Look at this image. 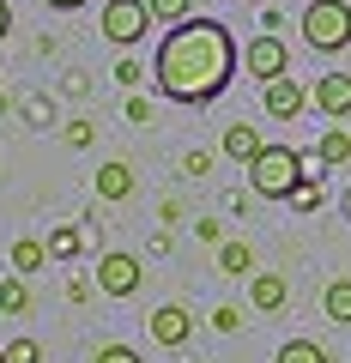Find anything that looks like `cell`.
<instances>
[{
  "label": "cell",
  "mask_w": 351,
  "mask_h": 363,
  "mask_svg": "<svg viewBox=\"0 0 351 363\" xmlns=\"http://www.w3.org/2000/svg\"><path fill=\"white\" fill-rule=\"evenodd\" d=\"M236 73V43L218 18H182L169 25V37L157 43V61H152V79L169 104H212Z\"/></svg>",
  "instance_id": "6da1fadb"
},
{
  "label": "cell",
  "mask_w": 351,
  "mask_h": 363,
  "mask_svg": "<svg viewBox=\"0 0 351 363\" xmlns=\"http://www.w3.org/2000/svg\"><path fill=\"white\" fill-rule=\"evenodd\" d=\"M309 182V157H297L291 145H260V157L248 164V188L260 200H291Z\"/></svg>",
  "instance_id": "7a4b0ae2"
},
{
  "label": "cell",
  "mask_w": 351,
  "mask_h": 363,
  "mask_svg": "<svg viewBox=\"0 0 351 363\" xmlns=\"http://www.w3.org/2000/svg\"><path fill=\"white\" fill-rule=\"evenodd\" d=\"M303 43L321 49V55L351 49V6L345 0H309V13H303Z\"/></svg>",
  "instance_id": "3957f363"
},
{
  "label": "cell",
  "mask_w": 351,
  "mask_h": 363,
  "mask_svg": "<svg viewBox=\"0 0 351 363\" xmlns=\"http://www.w3.org/2000/svg\"><path fill=\"white\" fill-rule=\"evenodd\" d=\"M152 25H157V18H152V6H145V0H109V6H104V37L121 43V49H133Z\"/></svg>",
  "instance_id": "277c9868"
},
{
  "label": "cell",
  "mask_w": 351,
  "mask_h": 363,
  "mask_svg": "<svg viewBox=\"0 0 351 363\" xmlns=\"http://www.w3.org/2000/svg\"><path fill=\"white\" fill-rule=\"evenodd\" d=\"M243 67L260 79V85L279 79V73H291V55H285V43H279V30H260V37L243 49Z\"/></svg>",
  "instance_id": "5b68a950"
},
{
  "label": "cell",
  "mask_w": 351,
  "mask_h": 363,
  "mask_svg": "<svg viewBox=\"0 0 351 363\" xmlns=\"http://www.w3.org/2000/svg\"><path fill=\"white\" fill-rule=\"evenodd\" d=\"M260 104H267V116H273V121H297L303 109H309V91H303L291 73H279V79L260 85Z\"/></svg>",
  "instance_id": "8992f818"
},
{
  "label": "cell",
  "mask_w": 351,
  "mask_h": 363,
  "mask_svg": "<svg viewBox=\"0 0 351 363\" xmlns=\"http://www.w3.org/2000/svg\"><path fill=\"white\" fill-rule=\"evenodd\" d=\"M140 279H145V272H140V260H133V255H121V248L97 260V291H104V297H133V291H140Z\"/></svg>",
  "instance_id": "52a82bcc"
},
{
  "label": "cell",
  "mask_w": 351,
  "mask_h": 363,
  "mask_svg": "<svg viewBox=\"0 0 351 363\" xmlns=\"http://www.w3.org/2000/svg\"><path fill=\"white\" fill-rule=\"evenodd\" d=\"M309 104L321 109L327 121H345L351 116V73H321L315 91H309Z\"/></svg>",
  "instance_id": "ba28073f"
},
{
  "label": "cell",
  "mask_w": 351,
  "mask_h": 363,
  "mask_svg": "<svg viewBox=\"0 0 351 363\" xmlns=\"http://www.w3.org/2000/svg\"><path fill=\"white\" fill-rule=\"evenodd\" d=\"M188 333H194V315H188L182 303H164V309H152V339H157V345L182 351Z\"/></svg>",
  "instance_id": "9c48e42d"
},
{
  "label": "cell",
  "mask_w": 351,
  "mask_h": 363,
  "mask_svg": "<svg viewBox=\"0 0 351 363\" xmlns=\"http://www.w3.org/2000/svg\"><path fill=\"white\" fill-rule=\"evenodd\" d=\"M285 297H291V285L279 279V272H248V303H255L260 315H279Z\"/></svg>",
  "instance_id": "30bf717a"
},
{
  "label": "cell",
  "mask_w": 351,
  "mask_h": 363,
  "mask_svg": "<svg viewBox=\"0 0 351 363\" xmlns=\"http://www.w3.org/2000/svg\"><path fill=\"white\" fill-rule=\"evenodd\" d=\"M260 145H267V140H260L255 121H230V128H224V157H236V164H255Z\"/></svg>",
  "instance_id": "8fae6325"
},
{
  "label": "cell",
  "mask_w": 351,
  "mask_h": 363,
  "mask_svg": "<svg viewBox=\"0 0 351 363\" xmlns=\"http://www.w3.org/2000/svg\"><path fill=\"white\" fill-rule=\"evenodd\" d=\"M49 242H37V236H18V242H13V272H25V279H30V272H43V267H49Z\"/></svg>",
  "instance_id": "7c38bea8"
},
{
  "label": "cell",
  "mask_w": 351,
  "mask_h": 363,
  "mask_svg": "<svg viewBox=\"0 0 351 363\" xmlns=\"http://www.w3.org/2000/svg\"><path fill=\"white\" fill-rule=\"evenodd\" d=\"M97 194H104V200H128V194H133V169L121 164V157L97 169Z\"/></svg>",
  "instance_id": "4fadbf2b"
},
{
  "label": "cell",
  "mask_w": 351,
  "mask_h": 363,
  "mask_svg": "<svg viewBox=\"0 0 351 363\" xmlns=\"http://www.w3.org/2000/svg\"><path fill=\"white\" fill-rule=\"evenodd\" d=\"M218 272L248 279V272H255V248H248V242H218Z\"/></svg>",
  "instance_id": "5bb4252c"
},
{
  "label": "cell",
  "mask_w": 351,
  "mask_h": 363,
  "mask_svg": "<svg viewBox=\"0 0 351 363\" xmlns=\"http://www.w3.org/2000/svg\"><path fill=\"white\" fill-rule=\"evenodd\" d=\"M0 315H30V285H25V272L0 279Z\"/></svg>",
  "instance_id": "9a60e30c"
},
{
  "label": "cell",
  "mask_w": 351,
  "mask_h": 363,
  "mask_svg": "<svg viewBox=\"0 0 351 363\" xmlns=\"http://www.w3.org/2000/svg\"><path fill=\"white\" fill-rule=\"evenodd\" d=\"M79 248H85V230H79V224H55L49 230V255L55 260H79Z\"/></svg>",
  "instance_id": "2e32d148"
},
{
  "label": "cell",
  "mask_w": 351,
  "mask_h": 363,
  "mask_svg": "<svg viewBox=\"0 0 351 363\" xmlns=\"http://www.w3.org/2000/svg\"><path fill=\"white\" fill-rule=\"evenodd\" d=\"M321 309H327V321H339V327H351V279H333V285H327V297H321Z\"/></svg>",
  "instance_id": "e0dca14e"
},
{
  "label": "cell",
  "mask_w": 351,
  "mask_h": 363,
  "mask_svg": "<svg viewBox=\"0 0 351 363\" xmlns=\"http://www.w3.org/2000/svg\"><path fill=\"white\" fill-rule=\"evenodd\" d=\"M315 157H321V164H351V133L345 128H327L321 145H315Z\"/></svg>",
  "instance_id": "ac0fdd59"
},
{
  "label": "cell",
  "mask_w": 351,
  "mask_h": 363,
  "mask_svg": "<svg viewBox=\"0 0 351 363\" xmlns=\"http://www.w3.org/2000/svg\"><path fill=\"white\" fill-rule=\"evenodd\" d=\"M152 6L157 25H182V18H194V0H145Z\"/></svg>",
  "instance_id": "d6986e66"
},
{
  "label": "cell",
  "mask_w": 351,
  "mask_h": 363,
  "mask_svg": "<svg viewBox=\"0 0 351 363\" xmlns=\"http://www.w3.org/2000/svg\"><path fill=\"white\" fill-rule=\"evenodd\" d=\"M279 363H327V351L315 339H291V345H279Z\"/></svg>",
  "instance_id": "ffe728a7"
},
{
  "label": "cell",
  "mask_w": 351,
  "mask_h": 363,
  "mask_svg": "<svg viewBox=\"0 0 351 363\" xmlns=\"http://www.w3.org/2000/svg\"><path fill=\"white\" fill-rule=\"evenodd\" d=\"M6 363H43V345L37 339H13L6 345Z\"/></svg>",
  "instance_id": "44dd1931"
},
{
  "label": "cell",
  "mask_w": 351,
  "mask_h": 363,
  "mask_svg": "<svg viewBox=\"0 0 351 363\" xmlns=\"http://www.w3.org/2000/svg\"><path fill=\"white\" fill-rule=\"evenodd\" d=\"M212 327H218V333H236V327H243V309H236V303H218V309H212Z\"/></svg>",
  "instance_id": "7402d4cb"
},
{
  "label": "cell",
  "mask_w": 351,
  "mask_h": 363,
  "mask_svg": "<svg viewBox=\"0 0 351 363\" xmlns=\"http://www.w3.org/2000/svg\"><path fill=\"white\" fill-rule=\"evenodd\" d=\"M97 363H145V357L133 345H104V351H97Z\"/></svg>",
  "instance_id": "603a6c76"
},
{
  "label": "cell",
  "mask_w": 351,
  "mask_h": 363,
  "mask_svg": "<svg viewBox=\"0 0 351 363\" xmlns=\"http://www.w3.org/2000/svg\"><path fill=\"white\" fill-rule=\"evenodd\" d=\"M116 79H121V85L133 91V85H140V79H145V67H140V61H121V67H116Z\"/></svg>",
  "instance_id": "cb8c5ba5"
},
{
  "label": "cell",
  "mask_w": 351,
  "mask_h": 363,
  "mask_svg": "<svg viewBox=\"0 0 351 363\" xmlns=\"http://www.w3.org/2000/svg\"><path fill=\"white\" fill-rule=\"evenodd\" d=\"M182 169H188V176H206V169H212V152H188Z\"/></svg>",
  "instance_id": "d4e9b609"
},
{
  "label": "cell",
  "mask_w": 351,
  "mask_h": 363,
  "mask_svg": "<svg viewBox=\"0 0 351 363\" xmlns=\"http://www.w3.org/2000/svg\"><path fill=\"white\" fill-rule=\"evenodd\" d=\"M67 145H73V152H85V145H91V128H85V121H73V128H67Z\"/></svg>",
  "instance_id": "484cf974"
},
{
  "label": "cell",
  "mask_w": 351,
  "mask_h": 363,
  "mask_svg": "<svg viewBox=\"0 0 351 363\" xmlns=\"http://www.w3.org/2000/svg\"><path fill=\"white\" fill-rule=\"evenodd\" d=\"M291 200H297L303 212H315V206H321V188H309V182H303V188H297V194H291Z\"/></svg>",
  "instance_id": "4316f807"
},
{
  "label": "cell",
  "mask_w": 351,
  "mask_h": 363,
  "mask_svg": "<svg viewBox=\"0 0 351 363\" xmlns=\"http://www.w3.org/2000/svg\"><path fill=\"white\" fill-rule=\"evenodd\" d=\"M128 121H152V104L145 97H128Z\"/></svg>",
  "instance_id": "83f0119b"
},
{
  "label": "cell",
  "mask_w": 351,
  "mask_h": 363,
  "mask_svg": "<svg viewBox=\"0 0 351 363\" xmlns=\"http://www.w3.org/2000/svg\"><path fill=\"white\" fill-rule=\"evenodd\" d=\"M43 6H55V13H79L85 0H43Z\"/></svg>",
  "instance_id": "f1b7e54d"
},
{
  "label": "cell",
  "mask_w": 351,
  "mask_h": 363,
  "mask_svg": "<svg viewBox=\"0 0 351 363\" xmlns=\"http://www.w3.org/2000/svg\"><path fill=\"white\" fill-rule=\"evenodd\" d=\"M6 30H13V6H6V0H0V37H6Z\"/></svg>",
  "instance_id": "f546056e"
},
{
  "label": "cell",
  "mask_w": 351,
  "mask_h": 363,
  "mask_svg": "<svg viewBox=\"0 0 351 363\" xmlns=\"http://www.w3.org/2000/svg\"><path fill=\"white\" fill-rule=\"evenodd\" d=\"M0 363H6V345H0Z\"/></svg>",
  "instance_id": "4dcf8cb0"
},
{
  "label": "cell",
  "mask_w": 351,
  "mask_h": 363,
  "mask_svg": "<svg viewBox=\"0 0 351 363\" xmlns=\"http://www.w3.org/2000/svg\"><path fill=\"white\" fill-rule=\"evenodd\" d=\"M345 212H351V194H345Z\"/></svg>",
  "instance_id": "1f68e13d"
},
{
  "label": "cell",
  "mask_w": 351,
  "mask_h": 363,
  "mask_svg": "<svg viewBox=\"0 0 351 363\" xmlns=\"http://www.w3.org/2000/svg\"><path fill=\"white\" fill-rule=\"evenodd\" d=\"M255 6H267V0H255Z\"/></svg>",
  "instance_id": "d6a6232c"
}]
</instances>
